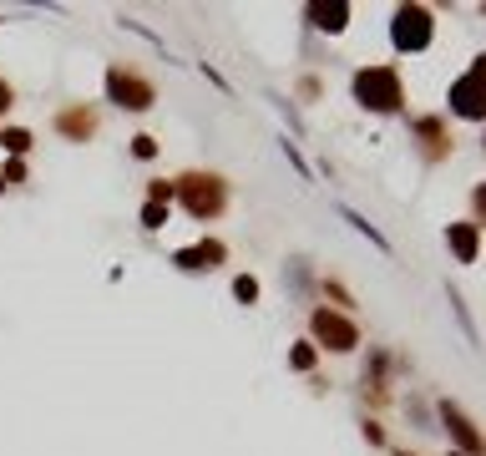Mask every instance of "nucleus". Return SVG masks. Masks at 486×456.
<instances>
[{
    "label": "nucleus",
    "mask_w": 486,
    "mask_h": 456,
    "mask_svg": "<svg viewBox=\"0 0 486 456\" xmlns=\"http://www.w3.org/2000/svg\"><path fill=\"white\" fill-rule=\"evenodd\" d=\"M294 366H299V370L314 366V350H309V345H299V350H294Z\"/></svg>",
    "instance_id": "nucleus-13"
},
{
    "label": "nucleus",
    "mask_w": 486,
    "mask_h": 456,
    "mask_svg": "<svg viewBox=\"0 0 486 456\" xmlns=\"http://www.w3.org/2000/svg\"><path fill=\"white\" fill-rule=\"evenodd\" d=\"M107 87H112V101H122V107H132V112L153 107V87H147V81H137L132 71H122V66L107 76Z\"/></svg>",
    "instance_id": "nucleus-3"
},
{
    "label": "nucleus",
    "mask_w": 486,
    "mask_h": 456,
    "mask_svg": "<svg viewBox=\"0 0 486 456\" xmlns=\"http://www.w3.org/2000/svg\"><path fill=\"white\" fill-rule=\"evenodd\" d=\"M218 259H223V243H198V249H182L178 253L182 269H213Z\"/></svg>",
    "instance_id": "nucleus-5"
},
{
    "label": "nucleus",
    "mask_w": 486,
    "mask_h": 456,
    "mask_svg": "<svg viewBox=\"0 0 486 456\" xmlns=\"http://www.w3.org/2000/svg\"><path fill=\"white\" fill-rule=\"evenodd\" d=\"M355 97L365 101V107H375V112H396L400 107V76L390 71V66H370V71L355 76Z\"/></svg>",
    "instance_id": "nucleus-1"
},
{
    "label": "nucleus",
    "mask_w": 486,
    "mask_h": 456,
    "mask_svg": "<svg viewBox=\"0 0 486 456\" xmlns=\"http://www.w3.org/2000/svg\"><path fill=\"white\" fill-rule=\"evenodd\" d=\"M446 239H451V249H456L461 259H466V264L476 259V233H472V228H451Z\"/></svg>",
    "instance_id": "nucleus-8"
},
{
    "label": "nucleus",
    "mask_w": 486,
    "mask_h": 456,
    "mask_svg": "<svg viewBox=\"0 0 486 456\" xmlns=\"http://www.w3.org/2000/svg\"><path fill=\"white\" fill-rule=\"evenodd\" d=\"M5 107H11V87H5V81H0V112H5Z\"/></svg>",
    "instance_id": "nucleus-14"
},
{
    "label": "nucleus",
    "mask_w": 486,
    "mask_h": 456,
    "mask_svg": "<svg viewBox=\"0 0 486 456\" xmlns=\"http://www.w3.org/2000/svg\"><path fill=\"white\" fill-rule=\"evenodd\" d=\"M142 223H147V228H163V203H147V208H142Z\"/></svg>",
    "instance_id": "nucleus-12"
},
{
    "label": "nucleus",
    "mask_w": 486,
    "mask_h": 456,
    "mask_svg": "<svg viewBox=\"0 0 486 456\" xmlns=\"http://www.w3.org/2000/svg\"><path fill=\"white\" fill-rule=\"evenodd\" d=\"M400 456H406V451H400Z\"/></svg>",
    "instance_id": "nucleus-15"
},
{
    "label": "nucleus",
    "mask_w": 486,
    "mask_h": 456,
    "mask_svg": "<svg viewBox=\"0 0 486 456\" xmlns=\"http://www.w3.org/2000/svg\"><path fill=\"white\" fill-rule=\"evenodd\" d=\"M0 142H5V147H11V152H26V147H31V138H26V132H21V127H15V132H5V138H0Z\"/></svg>",
    "instance_id": "nucleus-11"
},
{
    "label": "nucleus",
    "mask_w": 486,
    "mask_h": 456,
    "mask_svg": "<svg viewBox=\"0 0 486 456\" xmlns=\"http://www.w3.org/2000/svg\"><path fill=\"white\" fill-rule=\"evenodd\" d=\"M390 36H396L400 51H421L425 41H431V11H425V5H400Z\"/></svg>",
    "instance_id": "nucleus-2"
},
{
    "label": "nucleus",
    "mask_w": 486,
    "mask_h": 456,
    "mask_svg": "<svg viewBox=\"0 0 486 456\" xmlns=\"http://www.w3.org/2000/svg\"><path fill=\"white\" fill-rule=\"evenodd\" d=\"M233 294H238L243 304H254V299H258V284H254V279H248V274H243L238 284H233Z\"/></svg>",
    "instance_id": "nucleus-10"
},
{
    "label": "nucleus",
    "mask_w": 486,
    "mask_h": 456,
    "mask_svg": "<svg viewBox=\"0 0 486 456\" xmlns=\"http://www.w3.org/2000/svg\"><path fill=\"white\" fill-rule=\"evenodd\" d=\"M314 335H320L330 350H355V345H360V329L350 325V319L330 315V309H320V315H314Z\"/></svg>",
    "instance_id": "nucleus-4"
},
{
    "label": "nucleus",
    "mask_w": 486,
    "mask_h": 456,
    "mask_svg": "<svg viewBox=\"0 0 486 456\" xmlns=\"http://www.w3.org/2000/svg\"><path fill=\"white\" fill-rule=\"evenodd\" d=\"M456 112L481 117V101H476V71H472V76H461V87H456Z\"/></svg>",
    "instance_id": "nucleus-7"
},
{
    "label": "nucleus",
    "mask_w": 486,
    "mask_h": 456,
    "mask_svg": "<svg viewBox=\"0 0 486 456\" xmlns=\"http://www.w3.org/2000/svg\"><path fill=\"white\" fill-rule=\"evenodd\" d=\"M350 15V5H309V21L320 25V31H340Z\"/></svg>",
    "instance_id": "nucleus-6"
},
{
    "label": "nucleus",
    "mask_w": 486,
    "mask_h": 456,
    "mask_svg": "<svg viewBox=\"0 0 486 456\" xmlns=\"http://www.w3.org/2000/svg\"><path fill=\"white\" fill-rule=\"evenodd\" d=\"M345 218H350V223H355V228H360V233H365V239H370V243H375V249H385V253H390V243H385V233H380V228H370V223H365V218H360V214H355V208H345Z\"/></svg>",
    "instance_id": "nucleus-9"
}]
</instances>
